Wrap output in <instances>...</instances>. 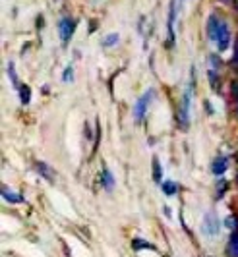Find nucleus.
Masks as SVG:
<instances>
[{"instance_id": "obj_7", "label": "nucleus", "mask_w": 238, "mask_h": 257, "mask_svg": "<svg viewBox=\"0 0 238 257\" xmlns=\"http://www.w3.org/2000/svg\"><path fill=\"white\" fill-rule=\"evenodd\" d=\"M226 168H228V157H215L211 163V172L213 174H217V176H221L223 172H225Z\"/></svg>"}, {"instance_id": "obj_21", "label": "nucleus", "mask_w": 238, "mask_h": 257, "mask_svg": "<svg viewBox=\"0 0 238 257\" xmlns=\"http://www.w3.org/2000/svg\"><path fill=\"white\" fill-rule=\"evenodd\" d=\"M72 74H74V68H72V66H68L66 70H64V76H62V79H64V81H72Z\"/></svg>"}, {"instance_id": "obj_15", "label": "nucleus", "mask_w": 238, "mask_h": 257, "mask_svg": "<svg viewBox=\"0 0 238 257\" xmlns=\"http://www.w3.org/2000/svg\"><path fill=\"white\" fill-rule=\"evenodd\" d=\"M225 226L228 228V230L238 232V217L236 215H228V217L225 219Z\"/></svg>"}, {"instance_id": "obj_2", "label": "nucleus", "mask_w": 238, "mask_h": 257, "mask_svg": "<svg viewBox=\"0 0 238 257\" xmlns=\"http://www.w3.org/2000/svg\"><path fill=\"white\" fill-rule=\"evenodd\" d=\"M192 87H194V76L190 79V85L182 95V101H180V108H178V126L182 130H188L190 124V101H192Z\"/></svg>"}, {"instance_id": "obj_12", "label": "nucleus", "mask_w": 238, "mask_h": 257, "mask_svg": "<svg viewBox=\"0 0 238 257\" xmlns=\"http://www.w3.org/2000/svg\"><path fill=\"white\" fill-rule=\"evenodd\" d=\"M161 190H163V193L165 195H176V192H178V186L174 184L172 180H167L161 184Z\"/></svg>"}, {"instance_id": "obj_3", "label": "nucleus", "mask_w": 238, "mask_h": 257, "mask_svg": "<svg viewBox=\"0 0 238 257\" xmlns=\"http://www.w3.org/2000/svg\"><path fill=\"white\" fill-rule=\"evenodd\" d=\"M155 97V89H147L138 101H136V106H134V120L136 122H142L147 114V106L151 103V99Z\"/></svg>"}, {"instance_id": "obj_16", "label": "nucleus", "mask_w": 238, "mask_h": 257, "mask_svg": "<svg viewBox=\"0 0 238 257\" xmlns=\"http://www.w3.org/2000/svg\"><path fill=\"white\" fill-rule=\"evenodd\" d=\"M118 35H116V33H110V35H106L105 39H103V45H105V47H114V45H116V43H118Z\"/></svg>"}, {"instance_id": "obj_11", "label": "nucleus", "mask_w": 238, "mask_h": 257, "mask_svg": "<svg viewBox=\"0 0 238 257\" xmlns=\"http://www.w3.org/2000/svg\"><path fill=\"white\" fill-rule=\"evenodd\" d=\"M2 197H4L8 203H24V195H20V193H16V192H8L6 188L2 190Z\"/></svg>"}, {"instance_id": "obj_9", "label": "nucleus", "mask_w": 238, "mask_h": 257, "mask_svg": "<svg viewBox=\"0 0 238 257\" xmlns=\"http://www.w3.org/2000/svg\"><path fill=\"white\" fill-rule=\"evenodd\" d=\"M226 255L238 257V232H232V234L228 236V242H226Z\"/></svg>"}, {"instance_id": "obj_1", "label": "nucleus", "mask_w": 238, "mask_h": 257, "mask_svg": "<svg viewBox=\"0 0 238 257\" xmlns=\"http://www.w3.org/2000/svg\"><path fill=\"white\" fill-rule=\"evenodd\" d=\"M207 37L215 41L217 49L225 52L230 47V29L223 18H219L217 14H211L207 20Z\"/></svg>"}, {"instance_id": "obj_18", "label": "nucleus", "mask_w": 238, "mask_h": 257, "mask_svg": "<svg viewBox=\"0 0 238 257\" xmlns=\"http://www.w3.org/2000/svg\"><path fill=\"white\" fill-rule=\"evenodd\" d=\"M153 168H155V182H161V165H159V159H153Z\"/></svg>"}, {"instance_id": "obj_20", "label": "nucleus", "mask_w": 238, "mask_h": 257, "mask_svg": "<svg viewBox=\"0 0 238 257\" xmlns=\"http://www.w3.org/2000/svg\"><path fill=\"white\" fill-rule=\"evenodd\" d=\"M232 66H236L238 68V37H236V41H234V52H232Z\"/></svg>"}, {"instance_id": "obj_4", "label": "nucleus", "mask_w": 238, "mask_h": 257, "mask_svg": "<svg viewBox=\"0 0 238 257\" xmlns=\"http://www.w3.org/2000/svg\"><path fill=\"white\" fill-rule=\"evenodd\" d=\"M74 31H76V22H74L72 18H68V16H62V18L58 20V35H60V41H62L64 45L70 43Z\"/></svg>"}, {"instance_id": "obj_23", "label": "nucleus", "mask_w": 238, "mask_h": 257, "mask_svg": "<svg viewBox=\"0 0 238 257\" xmlns=\"http://www.w3.org/2000/svg\"><path fill=\"white\" fill-rule=\"evenodd\" d=\"M234 6H236V10H238V0H234Z\"/></svg>"}, {"instance_id": "obj_17", "label": "nucleus", "mask_w": 238, "mask_h": 257, "mask_svg": "<svg viewBox=\"0 0 238 257\" xmlns=\"http://www.w3.org/2000/svg\"><path fill=\"white\" fill-rule=\"evenodd\" d=\"M226 188H228V184H226L225 180L217 182V197H223V193H225Z\"/></svg>"}, {"instance_id": "obj_24", "label": "nucleus", "mask_w": 238, "mask_h": 257, "mask_svg": "<svg viewBox=\"0 0 238 257\" xmlns=\"http://www.w3.org/2000/svg\"><path fill=\"white\" fill-rule=\"evenodd\" d=\"M236 116H238V103H236Z\"/></svg>"}, {"instance_id": "obj_5", "label": "nucleus", "mask_w": 238, "mask_h": 257, "mask_svg": "<svg viewBox=\"0 0 238 257\" xmlns=\"http://www.w3.org/2000/svg\"><path fill=\"white\" fill-rule=\"evenodd\" d=\"M201 230H203V234H205L207 238H213V236H217V234H219V230H221V222H219V219H217V215H213V213H207V215L203 217Z\"/></svg>"}, {"instance_id": "obj_14", "label": "nucleus", "mask_w": 238, "mask_h": 257, "mask_svg": "<svg viewBox=\"0 0 238 257\" xmlns=\"http://www.w3.org/2000/svg\"><path fill=\"white\" fill-rule=\"evenodd\" d=\"M132 247L136 249V251H140V249H155V245L153 244H149V242H146V240H140V238L134 240Z\"/></svg>"}, {"instance_id": "obj_19", "label": "nucleus", "mask_w": 238, "mask_h": 257, "mask_svg": "<svg viewBox=\"0 0 238 257\" xmlns=\"http://www.w3.org/2000/svg\"><path fill=\"white\" fill-rule=\"evenodd\" d=\"M8 74H10V79H12L14 85L20 87V83H18V79H16V72H14V64H8Z\"/></svg>"}, {"instance_id": "obj_6", "label": "nucleus", "mask_w": 238, "mask_h": 257, "mask_svg": "<svg viewBox=\"0 0 238 257\" xmlns=\"http://www.w3.org/2000/svg\"><path fill=\"white\" fill-rule=\"evenodd\" d=\"M182 6V0H171V8H169V26H167V31H169V43H174V22H176V16H178V10Z\"/></svg>"}, {"instance_id": "obj_22", "label": "nucleus", "mask_w": 238, "mask_h": 257, "mask_svg": "<svg viewBox=\"0 0 238 257\" xmlns=\"http://www.w3.org/2000/svg\"><path fill=\"white\" fill-rule=\"evenodd\" d=\"M230 89H232V97L238 101V81H232V85H230Z\"/></svg>"}, {"instance_id": "obj_13", "label": "nucleus", "mask_w": 238, "mask_h": 257, "mask_svg": "<svg viewBox=\"0 0 238 257\" xmlns=\"http://www.w3.org/2000/svg\"><path fill=\"white\" fill-rule=\"evenodd\" d=\"M18 91H20V101H22V104H27L31 101V89L27 85H20Z\"/></svg>"}, {"instance_id": "obj_8", "label": "nucleus", "mask_w": 238, "mask_h": 257, "mask_svg": "<svg viewBox=\"0 0 238 257\" xmlns=\"http://www.w3.org/2000/svg\"><path fill=\"white\" fill-rule=\"evenodd\" d=\"M35 170H37V174H41L45 180H49V182H54V170L49 165H45V163H41V161H37L35 165Z\"/></svg>"}, {"instance_id": "obj_10", "label": "nucleus", "mask_w": 238, "mask_h": 257, "mask_svg": "<svg viewBox=\"0 0 238 257\" xmlns=\"http://www.w3.org/2000/svg\"><path fill=\"white\" fill-rule=\"evenodd\" d=\"M101 182H103V188H105L106 192H110L112 188H114V176L110 174V170L108 168H103V172H101Z\"/></svg>"}]
</instances>
